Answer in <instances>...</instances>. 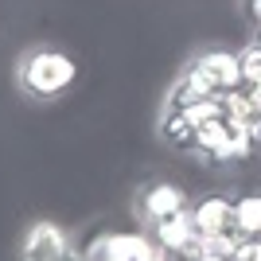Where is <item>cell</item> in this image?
Masks as SVG:
<instances>
[{
    "mask_svg": "<svg viewBox=\"0 0 261 261\" xmlns=\"http://www.w3.org/2000/svg\"><path fill=\"white\" fill-rule=\"evenodd\" d=\"M16 78H20V90L28 98L51 101V98H59V94H66V90L74 86L78 66H74V59L66 51H59V47H35V51H28L20 59Z\"/></svg>",
    "mask_w": 261,
    "mask_h": 261,
    "instance_id": "cell-1",
    "label": "cell"
},
{
    "mask_svg": "<svg viewBox=\"0 0 261 261\" xmlns=\"http://www.w3.org/2000/svg\"><path fill=\"white\" fill-rule=\"evenodd\" d=\"M187 70H191V74L203 82V90L215 94V98H222V94H230V90L242 86L238 55L226 51V47H211V51H203L195 63H187Z\"/></svg>",
    "mask_w": 261,
    "mask_h": 261,
    "instance_id": "cell-2",
    "label": "cell"
},
{
    "mask_svg": "<svg viewBox=\"0 0 261 261\" xmlns=\"http://www.w3.org/2000/svg\"><path fill=\"white\" fill-rule=\"evenodd\" d=\"M23 261H82V253L74 250V242L59 222H32L28 234H23V246H20Z\"/></svg>",
    "mask_w": 261,
    "mask_h": 261,
    "instance_id": "cell-3",
    "label": "cell"
},
{
    "mask_svg": "<svg viewBox=\"0 0 261 261\" xmlns=\"http://www.w3.org/2000/svg\"><path fill=\"white\" fill-rule=\"evenodd\" d=\"M184 211H191V203H187V191L179 184H172V179H156V184H148L141 191V215L148 218V222H164V218H175L184 215Z\"/></svg>",
    "mask_w": 261,
    "mask_h": 261,
    "instance_id": "cell-4",
    "label": "cell"
},
{
    "mask_svg": "<svg viewBox=\"0 0 261 261\" xmlns=\"http://www.w3.org/2000/svg\"><path fill=\"white\" fill-rule=\"evenodd\" d=\"M195 218V230L203 238H215V234H238V215H234V199L230 195H203L191 207Z\"/></svg>",
    "mask_w": 261,
    "mask_h": 261,
    "instance_id": "cell-5",
    "label": "cell"
},
{
    "mask_svg": "<svg viewBox=\"0 0 261 261\" xmlns=\"http://www.w3.org/2000/svg\"><path fill=\"white\" fill-rule=\"evenodd\" d=\"M195 238H199V230H195L191 211H184V215H175V218H164V222L152 226V242L160 246L164 253H172V257H179Z\"/></svg>",
    "mask_w": 261,
    "mask_h": 261,
    "instance_id": "cell-6",
    "label": "cell"
},
{
    "mask_svg": "<svg viewBox=\"0 0 261 261\" xmlns=\"http://www.w3.org/2000/svg\"><path fill=\"white\" fill-rule=\"evenodd\" d=\"M160 257H164V250L148 234H137V230L109 234V261H160Z\"/></svg>",
    "mask_w": 261,
    "mask_h": 261,
    "instance_id": "cell-7",
    "label": "cell"
},
{
    "mask_svg": "<svg viewBox=\"0 0 261 261\" xmlns=\"http://www.w3.org/2000/svg\"><path fill=\"white\" fill-rule=\"evenodd\" d=\"M160 141L175 152H195V125L175 113V109H164L160 113Z\"/></svg>",
    "mask_w": 261,
    "mask_h": 261,
    "instance_id": "cell-8",
    "label": "cell"
},
{
    "mask_svg": "<svg viewBox=\"0 0 261 261\" xmlns=\"http://www.w3.org/2000/svg\"><path fill=\"white\" fill-rule=\"evenodd\" d=\"M230 137V117H215V121H203L195 129V156L203 160L218 164V152H222V144Z\"/></svg>",
    "mask_w": 261,
    "mask_h": 261,
    "instance_id": "cell-9",
    "label": "cell"
},
{
    "mask_svg": "<svg viewBox=\"0 0 261 261\" xmlns=\"http://www.w3.org/2000/svg\"><path fill=\"white\" fill-rule=\"evenodd\" d=\"M234 215H238V234L261 238V191L234 199Z\"/></svg>",
    "mask_w": 261,
    "mask_h": 261,
    "instance_id": "cell-10",
    "label": "cell"
},
{
    "mask_svg": "<svg viewBox=\"0 0 261 261\" xmlns=\"http://www.w3.org/2000/svg\"><path fill=\"white\" fill-rule=\"evenodd\" d=\"M238 66H242V86H261V47L246 43L238 51Z\"/></svg>",
    "mask_w": 261,
    "mask_h": 261,
    "instance_id": "cell-11",
    "label": "cell"
},
{
    "mask_svg": "<svg viewBox=\"0 0 261 261\" xmlns=\"http://www.w3.org/2000/svg\"><path fill=\"white\" fill-rule=\"evenodd\" d=\"M242 238H246V234H215V238H207V253L211 257H234Z\"/></svg>",
    "mask_w": 261,
    "mask_h": 261,
    "instance_id": "cell-12",
    "label": "cell"
},
{
    "mask_svg": "<svg viewBox=\"0 0 261 261\" xmlns=\"http://www.w3.org/2000/svg\"><path fill=\"white\" fill-rule=\"evenodd\" d=\"M109 234H113V230L94 234V238L82 246V261H109Z\"/></svg>",
    "mask_w": 261,
    "mask_h": 261,
    "instance_id": "cell-13",
    "label": "cell"
},
{
    "mask_svg": "<svg viewBox=\"0 0 261 261\" xmlns=\"http://www.w3.org/2000/svg\"><path fill=\"white\" fill-rule=\"evenodd\" d=\"M230 261H261V238H242L238 253H234Z\"/></svg>",
    "mask_w": 261,
    "mask_h": 261,
    "instance_id": "cell-14",
    "label": "cell"
},
{
    "mask_svg": "<svg viewBox=\"0 0 261 261\" xmlns=\"http://www.w3.org/2000/svg\"><path fill=\"white\" fill-rule=\"evenodd\" d=\"M246 129H250V144H253V152H261V113H253V117L246 121Z\"/></svg>",
    "mask_w": 261,
    "mask_h": 261,
    "instance_id": "cell-15",
    "label": "cell"
},
{
    "mask_svg": "<svg viewBox=\"0 0 261 261\" xmlns=\"http://www.w3.org/2000/svg\"><path fill=\"white\" fill-rule=\"evenodd\" d=\"M253 43H257V47H261V23H257V32H253Z\"/></svg>",
    "mask_w": 261,
    "mask_h": 261,
    "instance_id": "cell-16",
    "label": "cell"
}]
</instances>
